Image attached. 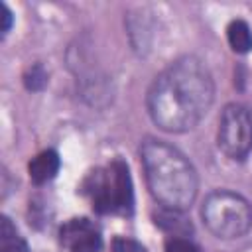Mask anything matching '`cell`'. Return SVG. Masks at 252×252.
<instances>
[{
    "label": "cell",
    "instance_id": "obj_1",
    "mask_svg": "<svg viewBox=\"0 0 252 252\" xmlns=\"http://www.w3.org/2000/svg\"><path fill=\"white\" fill-rule=\"evenodd\" d=\"M215 100V81L209 67L195 55H183L165 67L148 91V112L165 132L193 130Z\"/></svg>",
    "mask_w": 252,
    "mask_h": 252
},
{
    "label": "cell",
    "instance_id": "obj_2",
    "mask_svg": "<svg viewBox=\"0 0 252 252\" xmlns=\"http://www.w3.org/2000/svg\"><path fill=\"white\" fill-rule=\"evenodd\" d=\"M140 158L152 197L173 211H187L199 189V177L193 163L171 144L146 138L140 146Z\"/></svg>",
    "mask_w": 252,
    "mask_h": 252
},
{
    "label": "cell",
    "instance_id": "obj_3",
    "mask_svg": "<svg viewBox=\"0 0 252 252\" xmlns=\"http://www.w3.org/2000/svg\"><path fill=\"white\" fill-rule=\"evenodd\" d=\"M83 191L91 197L93 209L102 215H132L134 211V187L128 163L120 158L112 159L106 167L94 169L85 185Z\"/></svg>",
    "mask_w": 252,
    "mask_h": 252
},
{
    "label": "cell",
    "instance_id": "obj_4",
    "mask_svg": "<svg viewBox=\"0 0 252 252\" xmlns=\"http://www.w3.org/2000/svg\"><path fill=\"white\" fill-rule=\"evenodd\" d=\"M201 219L217 238H240L252 228V205L234 191L219 189L205 197Z\"/></svg>",
    "mask_w": 252,
    "mask_h": 252
},
{
    "label": "cell",
    "instance_id": "obj_5",
    "mask_svg": "<svg viewBox=\"0 0 252 252\" xmlns=\"http://www.w3.org/2000/svg\"><path fill=\"white\" fill-rule=\"evenodd\" d=\"M219 148L238 161L252 152V112L244 104L224 106L219 122Z\"/></svg>",
    "mask_w": 252,
    "mask_h": 252
},
{
    "label": "cell",
    "instance_id": "obj_6",
    "mask_svg": "<svg viewBox=\"0 0 252 252\" xmlns=\"http://www.w3.org/2000/svg\"><path fill=\"white\" fill-rule=\"evenodd\" d=\"M61 242L69 252H98L102 246V236L93 220L89 219H71L59 230Z\"/></svg>",
    "mask_w": 252,
    "mask_h": 252
},
{
    "label": "cell",
    "instance_id": "obj_7",
    "mask_svg": "<svg viewBox=\"0 0 252 252\" xmlns=\"http://www.w3.org/2000/svg\"><path fill=\"white\" fill-rule=\"evenodd\" d=\"M28 171H30V179L35 185H43V183L51 181L59 171V156H57V152L43 150L41 154H37L30 161Z\"/></svg>",
    "mask_w": 252,
    "mask_h": 252
},
{
    "label": "cell",
    "instance_id": "obj_8",
    "mask_svg": "<svg viewBox=\"0 0 252 252\" xmlns=\"http://www.w3.org/2000/svg\"><path fill=\"white\" fill-rule=\"evenodd\" d=\"M128 33L138 53H148L152 45V22L148 16H128Z\"/></svg>",
    "mask_w": 252,
    "mask_h": 252
},
{
    "label": "cell",
    "instance_id": "obj_9",
    "mask_svg": "<svg viewBox=\"0 0 252 252\" xmlns=\"http://www.w3.org/2000/svg\"><path fill=\"white\" fill-rule=\"evenodd\" d=\"M156 224L167 232H171L173 236H187L193 226L191 222L183 217V211H173V209H161L156 217Z\"/></svg>",
    "mask_w": 252,
    "mask_h": 252
},
{
    "label": "cell",
    "instance_id": "obj_10",
    "mask_svg": "<svg viewBox=\"0 0 252 252\" xmlns=\"http://www.w3.org/2000/svg\"><path fill=\"white\" fill-rule=\"evenodd\" d=\"M226 37L236 53H248L252 49V30L244 20H232L226 28Z\"/></svg>",
    "mask_w": 252,
    "mask_h": 252
},
{
    "label": "cell",
    "instance_id": "obj_11",
    "mask_svg": "<svg viewBox=\"0 0 252 252\" xmlns=\"http://www.w3.org/2000/svg\"><path fill=\"white\" fill-rule=\"evenodd\" d=\"M0 252H28L26 240L20 236L6 215H2L0 219Z\"/></svg>",
    "mask_w": 252,
    "mask_h": 252
},
{
    "label": "cell",
    "instance_id": "obj_12",
    "mask_svg": "<svg viewBox=\"0 0 252 252\" xmlns=\"http://www.w3.org/2000/svg\"><path fill=\"white\" fill-rule=\"evenodd\" d=\"M24 85H26L28 91H33V93L45 89V85H47V71L43 69L41 63H33V65L26 71V75H24Z\"/></svg>",
    "mask_w": 252,
    "mask_h": 252
},
{
    "label": "cell",
    "instance_id": "obj_13",
    "mask_svg": "<svg viewBox=\"0 0 252 252\" xmlns=\"http://www.w3.org/2000/svg\"><path fill=\"white\" fill-rule=\"evenodd\" d=\"M165 252H199V248L185 236H169L165 240Z\"/></svg>",
    "mask_w": 252,
    "mask_h": 252
},
{
    "label": "cell",
    "instance_id": "obj_14",
    "mask_svg": "<svg viewBox=\"0 0 252 252\" xmlns=\"http://www.w3.org/2000/svg\"><path fill=\"white\" fill-rule=\"evenodd\" d=\"M112 250L114 252H146V248L140 242H136L132 238H126V236L114 238L112 240Z\"/></svg>",
    "mask_w": 252,
    "mask_h": 252
},
{
    "label": "cell",
    "instance_id": "obj_15",
    "mask_svg": "<svg viewBox=\"0 0 252 252\" xmlns=\"http://www.w3.org/2000/svg\"><path fill=\"white\" fill-rule=\"evenodd\" d=\"M2 20H4V24H2V35H6L10 32V28H12V12H10V8L6 4H2Z\"/></svg>",
    "mask_w": 252,
    "mask_h": 252
}]
</instances>
